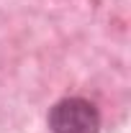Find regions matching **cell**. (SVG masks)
Listing matches in <instances>:
<instances>
[{
  "mask_svg": "<svg viewBox=\"0 0 131 133\" xmlns=\"http://www.w3.org/2000/svg\"><path fill=\"white\" fill-rule=\"evenodd\" d=\"M51 133H100V110L85 97H64L54 102L46 115Z\"/></svg>",
  "mask_w": 131,
  "mask_h": 133,
  "instance_id": "obj_1",
  "label": "cell"
}]
</instances>
